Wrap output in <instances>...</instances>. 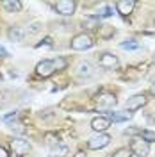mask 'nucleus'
<instances>
[{
	"label": "nucleus",
	"instance_id": "f257e3e1",
	"mask_svg": "<svg viewBox=\"0 0 155 157\" xmlns=\"http://www.w3.org/2000/svg\"><path fill=\"white\" fill-rule=\"evenodd\" d=\"M134 155L137 157H146L148 155V152H150V143H146L143 137H134L132 141H130V148H128Z\"/></svg>",
	"mask_w": 155,
	"mask_h": 157
},
{
	"label": "nucleus",
	"instance_id": "f03ea898",
	"mask_svg": "<svg viewBox=\"0 0 155 157\" xmlns=\"http://www.w3.org/2000/svg\"><path fill=\"white\" fill-rule=\"evenodd\" d=\"M71 48L73 50H87L93 47V39L89 34H77L75 38L71 39Z\"/></svg>",
	"mask_w": 155,
	"mask_h": 157
},
{
	"label": "nucleus",
	"instance_id": "7ed1b4c3",
	"mask_svg": "<svg viewBox=\"0 0 155 157\" xmlns=\"http://www.w3.org/2000/svg\"><path fill=\"white\" fill-rule=\"evenodd\" d=\"M11 148H13V152L16 155H27L30 152V143L23 137H14L11 141Z\"/></svg>",
	"mask_w": 155,
	"mask_h": 157
},
{
	"label": "nucleus",
	"instance_id": "20e7f679",
	"mask_svg": "<svg viewBox=\"0 0 155 157\" xmlns=\"http://www.w3.org/2000/svg\"><path fill=\"white\" fill-rule=\"evenodd\" d=\"M109 143H111V136L104 132V134H98V136L91 137L89 143H87V147L91 148V150H100V148H105Z\"/></svg>",
	"mask_w": 155,
	"mask_h": 157
},
{
	"label": "nucleus",
	"instance_id": "39448f33",
	"mask_svg": "<svg viewBox=\"0 0 155 157\" xmlns=\"http://www.w3.org/2000/svg\"><path fill=\"white\" fill-rule=\"evenodd\" d=\"M75 2L73 0H61L55 4V11H57L59 14H62V16H71L73 13H75Z\"/></svg>",
	"mask_w": 155,
	"mask_h": 157
},
{
	"label": "nucleus",
	"instance_id": "423d86ee",
	"mask_svg": "<svg viewBox=\"0 0 155 157\" xmlns=\"http://www.w3.org/2000/svg\"><path fill=\"white\" fill-rule=\"evenodd\" d=\"M116 97L112 95V93H104V95H100L96 98V107L98 109H111L116 105Z\"/></svg>",
	"mask_w": 155,
	"mask_h": 157
},
{
	"label": "nucleus",
	"instance_id": "0eeeda50",
	"mask_svg": "<svg viewBox=\"0 0 155 157\" xmlns=\"http://www.w3.org/2000/svg\"><path fill=\"white\" fill-rule=\"evenodd\" d=\"M54 71H55V68H54V61H50V59L41 61V63H38V66H36V73H38L39 77H50Z\"/></svg>",
	"mask_w": 155,
	"mask_h": 157
},
{
	"label": "nucleus",
	"instance_id": "6e6552de",
	"mask_svg": "<svg viewBox=\"0 0 155 157\" xmlns=\"http://www.w3.org/2000/svg\"><path fill=\"white\" fill-rule=\"evenodd\" d=\"M111 127V120L105 116H96L91 120V128L95 130V132H100V134H104L107 128Z\"/></svg>",
	"mask_w": 155,
	"mask_h": 157
},
{
	"label": "nucleus",
	"instance_id": "1a4fd4ad",
	"mask_svg": "<svg viewBox=\"0 0 155 157\" xmlns=\"http://www.w3.org/2000/svg\"><path fill=\"white\" fill-rule=\"evenodd\" d=\"M146 104V97L145 95H134L127 100V111H136V109H141Z\"/></svg>",
	"mask_w": 155,
	"mask_h": 157
},
{
	"label": "nucleus",
	"instance_id": "9d476101",
	"mask_svg": "<svg viewBox=\"0 0 155 157\" xmlns=\"http://www.w3.org/2000/svg\"><path fill=\"white\" fill-rule=\"evenodd\" d=\"M100 66L105 70H111V68H116L118 66V57L114 54H102L100 56Z\"/></svg>",
	"mask_w": 155,
	"mask_h": 157
},
{
	"label": "nucleus",
	"instance_id": "9b49d317",
	"mask_svg": "<svg viewBox=\"0 0 155 157\" xmlns=\"http://www.w3.org/2000/svg\"><path fill=\"white\" fill-rule=\"evenodd\" d=\"M116 7H118V13L121 16H128L134 11V7H136V2L134 0H119L116 4Z\"/></svg>",
	"mask_w": 155,
	"mask_h": 157
},
{
	"label": "nucleus",
	"instance_id": "f8f14e48",
	"mask_svg": "<svg viewBox=\"0 0 155 157\" xmlns=\"http://www.w3.org/2000/svg\"><path fill=\"white\" fill-rule=\"evenodd\" d=\"M130 118H132V113L130 111H114V113L109 114V120L114 121V123H118V121H127Z\"/></svg>",
	"mask_w": 155,
	"mask_h": 157
},
{
	"label": "nucleus",
	"instance_id": "ddd939ff",
	"mask_svg": "<svg viewBox=\"0 0 155 157\" xmlns=\"http://www.w3.org/2000/svg\"><path fill=\"white\" fill-rule=\"evenodd\" d=\"M7 36H9L11 41H23V38H25V30L21 29V27H11L9 32H7Z\"/></svg>",
	"mask_w": 155,
	"mask_h": 157
},
{
	"label": "nucleus",
	"instance_id": "4468645a",
	"mask_svg": "<svg viewBox=\"0 0 155 157\" xmlns=\"http://www.w3.org/2000/svg\"><path fill=\"white\" fill-rule=\"evenodd\" d=\"M68 155V147L66 145H57L50 148V157H64Z\"/></svg>",
	"mask_w": 155,
	"mask_h": 157
},
{
	"label": "nucleus",
	"instance_id": "2eb2a0df",
	"mask_svg": "<svg viewBox=\"0 0 155 157\" xmlns=\"http://www.w3.org/2000/svg\"><path fill=\"white\" fill-rule=\"evenodd\" d=\"M98 32H100V38L107 39V38H111V36L114 34V27H112V25H102Z\"/></svg>",
	"mask_w": 155,
	"mask_h": 157
},
{
	"label": "nucleus",
	"instance_id": "dca6fc26",
	"mask_svg": "<svg viewBox=\"0 0 155 157\" xmlns=\"http://www.w3.org/2000/svg\"><path fill=\"white\" fill-rule=\"evenodd\" d=\"M78 73H80L82 77H91V75H93V68H91V64H89V63H82V64L78 66Z\"/></svg>",
	"mask_w": 155,
	"mask_h": 157
},
{
	"label": "nucleus",
	"instance_id": "f3484780",
	"mask_svg": "<svg viewBox=\"0 0 155 157\" xmlns=\"http://www.w3.org/2000/svg\"><path fill=\"white\" fill-rule=\"evenodd\" d=\"M123 50H139L141 48V45L137 43V41H134V39H130V41H125V43H121L119 45Z\"/></svg>",
	"mask_w": 155,
	"mask_h": 157
},
{
	"label": "nucleus",
	"instance_id": "a211bd4d",
	"mask_svg": "<svg viewBox=\"0 0 155 157\" xmlns=\"http://www.w3.org/2000/svg\"><path fill=\"white\" fill-rule=\"evenodd\" d=\"M4 7L9 11H20L21 9V2H16V0H7L4 2Z\"/></svg>",
	"mask_w": 155,
	"mask_h": 157
},
{
	"label": "nucleus",
	"instance_id": "6ab92c4d",
	"mask_svg": "<svg viewBox=\"0 0 155 157\" xmlns=\"http://www.w3.org/2000/svg\"><path fill=\"white\" fill-rule=\"evenodd\" d=\"M139 137H143L146 143H152V141H155V132H152V130H141Z\"/></svg>",
	"mask_w": 155,
	"mask_h": 157
},
{
	"label": "nucleus",
	"instance_id": "aec40b11",
	"mask_svg": "<svg viewBox=\"0 0 155 157\" xmlns=\"http://www.w3.org/2000/svg\"><path fill=\"white\" fill-rule=\"evenodd\" d=\"M130 155H132V152H130L128 148H119V150H116L111 157H130Z\"/></svg>",
	"mask_w": 155,
	"mask_h": 157
},
{
	"label": "nucleus",
	"instance_id": "412c9836",
	"mask_svg": "<svg viewBox=\"0 0 155 157\" xmlns=\"http://www.w3.org/2000/svg\"><path fill=\"white\" fill-rule=\"evenodd\" d=\"M54 68H55V70H64V68H66V61H64L62 57L54 59Z\"/></svg>",
	"mask_w": 155,
	"mask_h": 157
},
{
	"label": "nucleus",
	"instance_id": "4be33fe9",
	"mask_svg": "<svg viewBox=\"0 0 155 157\" xmlns=\"http://www.w3.org/2000/svg\"><path fill=\"white\" fill-rule=\"evenodd\" d=\"M102 16H112V9H111V7H105V9H104V13L100 14V18H102Z\"/></svg>",
	"mask_w": 155,
	"mask_h": 157
},
{
	"label": "nucleus",
	"instance_id": "5701e85b",
	"mask_svg": "<svg viewBox=\"0 0 155 157\" xmlns=\"http://www.w3.org/2000/svg\"><path fill=\"white\" fill-rule=\"evenodd\" d=\"M0 157H9V154H7V150L4 147H0Z\"/></svg>",
	"mask_w": 155,
	"mask_h": 157
},
{
	"label": "nucleus",
	"instance_id": "b1692460",
	"mask_svg": "<svg viewBox=\"0 0 155 157\" xmlns=\"http://www.w3.org/2000/svg\"><path fill=\"white\" fill-rule=\"evenodd\" d=\"M0 56H2V57H7V56H9V52L4 48V47H0Z\"/></svg>",
	"mask_w": 155,
	"mask_h": 157
},
{
	"label": "nucleus",
	"instance_id": "393cba45",
	"mask_svg": "<svg viewBox=\"0 0 155 157\" xmlns=\"http://www.w3.org/2000/svg\"><path fill=\"white\" fill-rule=\"evenodd\" d=\"M73 157H86V154H84V152H77Z\"/></svg>",
	"mask_w": 155,
	"mask_h": 157
},
{
	"label": "nucleus",
	"instance_id": "a878e982",
	"mask_svg": "<svg viewBox=\"0 0 155 157\" xmlns=\"http://www.w3.org/2000/svg\"><path fill=\"white\" fill-rule=\"evenodd\" d=\"M150 93H152V95L155 97V84H152V88H150Z\"/></svg>",
	"mask_w": 155,
	"mask_h": 157
}]
</instances>
